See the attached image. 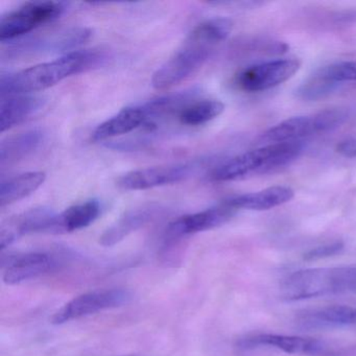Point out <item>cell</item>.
<instances>
[{
	"mask_svg": "<svg viewBox=\"0 0 356 356\" xmlns=\"http://www.w3.org/2000/svg\"><path fill=\"white\" fill-rule=\"evenodd\" d=\"M298 323L305 328H329L356 325V308L331 305L306 310L298 316Z\"/></svg>",
	"mask_w": 356,
	"mask_h": 356,
	"instance_id": "obj_17",
	"label": "cell"
},
{
	"mask_svg": "<svg viewBox=\"0 0 356 356\" xmlns=\"http://www.w3.org/2000/svg\"><path fill=\"white\" fill-rule=\"evenodd\" d=\"M44 172H29L1 181L0 184V207L16 203L29 197L44 183Z\"/></svg>",
	"mask_w": 356,
	"mask_h": 356,
	"instance_id": "obj_21",
	"label": "cell"
},
{
	"mask_svg": "<svg viewBox=\"0 0 356 356\" xmlns=\"http://www.w3.org/2000/svg\"><path fill=\"white\" fill-rule=\"evenodd\" d=\"M339 22H356V11L343 12L339 15Z\"/></svg>",
	"mask_w": 356,
	"mask_h": 356,
	"instance_id": "obj_27",
	"label": "cell"
},
{
	"mask_svg": "<svg viewBox=\"0 0 356 356\" xmlns=\"http://www.w3.org/2000/svg\"><path fill=\"white\" fill-rule=\"evenodd\" d=\"M299 60L277 59L256 64L241 70L236 76V85L248 92H259L279 86L293 78L300 70Z\"/></svg>",
	"mask_w": 356,
	"mask_h": 356,
	"instance_id": "obj_9",
	"label": "cell"
},
{
	"mask_svg": "<svg viewBox=\"0 0 356 356\" xmlns=\"http://www.w3.org/2000/svg\"><path fill=\"white\" fill-rule=\"evenodd\" d=\"M343 249V243L341 241H334V243H327V245H320L309 250L307 253L304 254V259L307 261H314V260L323 259V258L331 257L337 255Z\"/></svg>",
	"mask_w": 356,
	"mask_h": 356,
	"instance_id": "obj_26",
	"label": "cell"
},
{
	"mask_svg": "<svg viewBox=\"0 0 356 356\" xmlns=\"http://www.w3.org/2000/svg\"><path fill=\"white\" fill-rule=\"evenodd\" d=\"M233 216L234 209L224 204L218 207L209 208L197 213L181 216L168 225L165 230V238L168 241H175L188 235L218 228L226 224Z\"/></svg>",
	"mask_w": 356,
	"mask_h": 356,
	"instance_id": "obj_12",
	"label": "cell"
},
{
	"mask_svg": "<svg viewBox=\"0 0 356 356\" xmlns=\"http://www.w3.org/2000/svg\"><path fill=\"white\" fill-rule=\"evenodd\" d=\"M45 105V99L34 95H14L3 97L0 104V132L11 130L38 113Z\"/></svg>",
	"mask_w": 356,
	"mask_h": 356,
	"instance_id": "obj_16",
	"label": "cell"
},
{
	"mask_svg": "<svg viewBox=\"0 0 356 356\" xmlns=\"http://www.w3.org/2000/svg\"><path fill=\"white\" fill-rule=\"evenodd\" d=\"M63 3L34 1L28 3L0 20V41H15L36 29L57 20L65 11Z\"/></svg>",
	"mask_w": 356,
	"mask_h": 356,
	"instance_id": "obj_6",
	"label": "cell"
},
{
	"mask_svg": "<svg viewBox=\"0 0 356 356\" xmlns=\"http://www.w3.org/2000/svg\"><path fill=\"white\" fill-rule=\"evenodd\" d=\"M101 213L102 204L99 200H88L72 206L58 214L54 234L74 232L87 228L99 218Z\"/></svg>",
	"mask_w": 356,
	"mask_h": 356,
	"instance_id": "obj_20",
	"label": "cell"
},
{
	"mask_svg": "<svg viewBox=\"0 0 356 356\" xmlns=\"http://www.w3.org/2000/svg\"><path fill=\"white\" fill-rule=\"evenodd\" d=\"M321 78L341 84L343 82H356V61H343L325 66L316 72Z\"/></svg>",
	"mask_w": 356,
	"mask_h": 356,
	"instance_id": "obj_24",
	"label": "cell"
},
{
	"mask_svg": "<svg viewBox=\"0 0 356 356\" xmlns=\"http://www.w3.org/2000/svg\"><path fill=\"white\" fill-rule=\"evenodd\" d=\"M105 60L103 51L85 49L14 74H3L0 80L1 99L44 90L70 76L102 65Z\"/></svg>",
	"mask_w": 356,
	"mask_h": 356,
	"instance_id": "obj_1",
	"label": "cell"
},
{
	"mask_svg": "<svg viewBox=\"0 0 356 356\" xmlns=\"http://www.w3.org/2000/svg\"><path fill=\"white\" fill-rule=\"evenodd\" d=\"M149 122V114L145 106L128 107L120 110L103 124L97 126L92 134L93 141H105L120 135L128 134Z\"/></svg>",
	"mask_w": 356,
	"mask_h": 356,
	"instance_id": "obj_15",
	"label": "cell"
},
{
	"mask_svg": "<svg viewBox=\"0 0 356 356\" xmlns=\"http://www.w3.org/2000/svg\"><path fill=\"white\" fill-rule=\"evenodd\" d=\"M124 356H138V355H124Z\"/></svg>",
	"mask_w": 356,
	"mask_h": 356,
	"instance_id": "obj_28",
	"label": "cell"
},
{
	"mask_svg": "<svg viewBox=\"0 0 356 356\" xmlns=\"http://www.w3.org/2000/svg\"><path fill=\"white\" fill-rule=\"evenodd\" d=\"M213 47L191 32L182 47L153 74L154 88L164 90L188 78L205 63Z\"/></svg>",
	"mask_w": 356,
	"mask_h": 356,
	"instance_id": "obj_4",
	"label": "cell"
},
{
	"mask_svg": "<svg viewBox=\"0 0 356 356\" xmlns=\"http://www.w3.org/2000/svg\"><path fill=\"white\" fill-rule=\"evenodd\" d=\"M162 208L155 204L141 206L126 212L115 224L108 228L99 238V243L104 247H112L124 241L131 233L143 228L145 225L155 220Z\"/></svg>",
	"mask_w": 356,
	"mask_h": 356,
	"instance_id": "obj_14",
	"label": "cell"
},
{
	"mask_svg": "<svg viewBox=\"0 0 356 356\" xmlns=\"http://www.w3.org/2000/svg\"><path fill=\"white\" fill-rule=\"evenodd\" d=\"M301 152L300 141L266 145L225 162L214 170L211 179L216 182H227L250 175L266 174L291 163Z\"/></svg>",
	"mask_w": 356,
	"mask_h": 356,
	"instance_id": "obj_3",
	"label": "cell"
},
{
	"mask_svg": "<svg viewBox=\"0 0 356 356\" xmlns=\"http://www.w3.org/2000/svg\"><path fill=\"white\" fill-rule=\"evenodd\" d=\"M225 105L216 99H203L186 106L179 115L181 124L185 126H201L211 122L224 112Z\"/></svg>",
	"mask_w": 356,
	"mask_h": 356,
	"instance_id": "obj_22",
	"label": "cell"
},
{
	"mask_svg": "<svg viewBox=\"0 0 356 356\" xmlns=\"http://www.w3.org/2000/svg\"><path fill=\"white\" fill-rule=\"evenodd\" d=\"M295 193L286 186H273L262 189L256 193H245L231 197L226 202V205L233 209L270 210L283 205L293 199Z\"/></svg>",
	"mask_w": 356,
	"mask_h": 356,
	"instance_id": "obj_18",
	"label": "cell"
},
{
	"mask_svg": "<svg viewBox=\"0 0 356 356\" xmlns=\"http://www.w3.org/2000/svg\"><path fill=\"white\" fill-rule=\"evenodd\" d=\"M57 216L51 208L39 207L9 218L0 227V249L3 251L20 237L31 233L54 234Z\"/></svg>",
	"mask_w": 356,
	"mask_h": 356,
	"instance_id": "obj_10",
	"label": "cell"
},
{
	"mask_svg": "<svg viewBox=\"0 0 356 356\" xmlns=\"http://www.w3.org/2000/svg\"><path fill=\"white\" fill-rule=\"evenodd\" d=\"M337 86V84L329 82L314 74L304 84H302L296 92L300 99H306V101H316V99L326 97L329 93L332 92Z\"/></svg>",
	"mask_w": 356,
	"mask_h": 356,
	"instance_id": "obj_25",
	"label": "cell"
},
{
	"mask_svg": "<svg viewBox=\"0 0 356 356\" xmlns=\"http://www.w3.org/2000/svg\"><path fill=\"white\" fill-rule=\"evenodd\" d=\"M57 266L55 258L47 253L31 252L1 259L3 280L8 285H17L33 280L53 270Z\"/></svg>",
	"mask_w": 356,
	"mask_h": 356,
	"instance_id": "obj_11",
	"label": "cell"
},
{
	"mask_svg": "<svg viewBox=\"0 0 356 356\" xmlns=\"http://www.w3.org/2000/svg\"><path fill=\"white\" fill-rule=\"evenodd\" d=\"M281 293L291 301L356 293V266L297 270L283 280Z\"/></svg>",
	"mask_w": 356,
	"mask_h": 356,
	"instance_id": "obj_2",
	"label": "cell"
},
{
	"mask_svg": "<svg viewBox=\"0 0 356 356\" xmlns=\"http://www.w3.org/2000/svg\"><path fill=\"white\" fill-rule=\"evenodd\" d=\"M131 298L130 291L124 289H99L83 293L58 310L51 318V324L63 325L104 310L120 307L129 303Z\"/></svg>",
	"mask_w": 356,
	"mask_h": 356,
	"instance_id": "obj_7",
	"label": "cell"
},
{
	"mask_svg": "<svg viewBox=\"0 0 356 356\" xmlns=\"http://www.w3.org/2000/svg\"><path fill=\"white\" fill-rule=\"evenodd\" d=\"M347 118L348 112L343 109H327L312 115L289 118L268 129L261 135L260 141L268 145L298 141L303 137L334 130Z\"/></svg>",
	"mask_w": 356,
	"mask_h": 356,
	"instance_id": "obj_5",
	"label": "cell"
},
{
	"mask_svg": "<svg viewBox=\"0 0 356 356\" xmlns=\"http://www.w3.org/2000/svg\"><path fill=\"white\" fill-rule=\"evenodd\" d=\"M241 349H251L258 346L276 348L287 354L314 355L322 351L323 343L312 337H296V335L273 334L261 333L241 339L237 343Z\"/></svg>",
	"mask_w": 356,
	"mask_h": 356,
	"instance_id": "obj_13",
	"label": "cell"
},
{
	"mask_svg": "<svg viewBox=\"0 0 356 356\" xmlns=\"http://www.w3.org/2000/svg\"><path fill=\"white\" fill-rule=\"evenodd\" d=\"M44 140L45 133L40 128L9 137L0 145V164L5 166L24 159L36 152Z\"/></svg>",
	"mask_w": 356,
	"mask_h": 356,
	"instance_id": "obj_19",
	"label": "cell"
},
{
	"mask_svg": "<svg viewBox=\"0 0 356 356\" xmlns=\"http://www.w3.org/2000/svg\"><path fill=\"white\" fill-rule=\"evenodd\" d=\"M232 29L233 22L230 19L214 18L202 22L193 29V32L210 44L216 45L228 38Z\"/></svg>",
	"mask_w": 356,
	"mask_h": 356,
	"instance_id": "obj_23",
	"label": "cell"
},
{
	"mask_svg": "<svg viewBox=\"0 0 356 356\" xmlns=\"http://www.w3.org/2000/svg\"><path fill=\"white\" fill-rule=\"evenodd\" d=\"M199 168V164L193 161L141 168L122 175L116 184L122 191H145L182 182L195 175Z\"/></svg>",
	"mask_w": 356,
	"mask_h": 356,
	"instance_id": "obj_8",
	"label": "cell"
}]
</instances>
